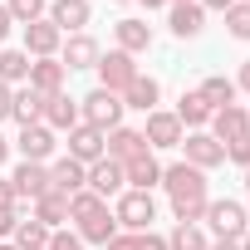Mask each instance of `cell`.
Listing matches in <instances>:
<instances>
[{
    "mask_svg": "<svg viewBox=\"0 0 250 250\" xmlns=\"http://www.w3.org/2000/svg\"><path fill=\"white\" fill-rule=\"evenodd\" d=\"M49 250H83V240H79L74 230H54V235H49Z\"/></svg>",
    "mask_w": 250,
    "mask_h": 250,
    "instance_id": "cell-36",
    "label": "cell"
},
{
    "mask_svg": "<svg viewBox=\"0 0 250 250\" xmlns=\"http://www.w3.org/2000/svg\"><path fill=\"white\" fill-rule=\"evenodd\" d=\"M5 10H10L15 25H35V20L49 15V0H5Z\"/></svg>",
    "mask_w": 250,
    "mask_h": 250,
    "instance_id": "cell-32",
    "label": "cell"
},
{
    "mask_svg": "<svg viewBox=\"0 0 250 250\" xmlns=\"http://www.w3.org/2000/svg\"><path fill=\"white\" fill-rule=\"evenodd\" d=\"M138 5H143V10L152 15V10H167V5H172V0H138Z\"/></svg>",
    "mask_w": 250,
    "mask_h": 250,
    "instance_id": "cell-44",
    "label": "cell"
},
{
    "mask_svg": "<svg viewBox=\"0 0 250 250\" xmlns=\"http://www.w3.org/2000/svg\"><path fill=\"white\" fill-rule=\"evenodd\" d=\"M88 191L93 196H118V191H128V182H123V162H113V157H98L93 167H88Z\"/></svg>",
    "mask_w": 250,
    "mask_h": 250,
    "instance_id": "cell-18",
    "label": "cell"
},
{
    "mask_svg": "<svg viewBox=\"0 0 250 250\" xmlns=\"http://www.w3.org/2000/svg\"><path fill=\"white\" fill-rule=\"evenodd\" d=\"M10 182H15V196H20V206H25V201L35 206L44 191H54V187H49V162H20V167L10 172Z\"/></svg>",
    "mask_w": 250,
    "mask_h": 250,
    "instance_id": "cell-11",
    "label": "cell"
},
{
    "mask_svg": "<svg viewBox=\"0 0 250 250\" xmlns=\"http://www.w3.org/2000/svg\"><path fill=\"white\" fill-rule=\"evenodd\" d=\"M167 30L177 40H196L206 30V10L196 5V0H191V5H167Z\"/></svg>",
    "mask_w": 250,
    "mask_h": 250,
    "instance_id": "cell-22",
    "label": "cell"
},
{
    "mask_svg": "<svg viewBox=\"0 0 250 250\" xmlns=\"http://www.w3.org/2000/svg\"><path fill=\"white\" fill-rule=\"evenodd\" d=\"M79 98H69V93H49L44 98V128L49 133H69V128H79Z\"/></svg>",
    "mask_w": 250,
    "mask_h": 250,
    "instance_id": "cell-19",
    "label": "cell"
},
{
    "mask_svg": "<svg viewBox=\"0 0 250 250\" xmlns=\"http://www.w3.org/2000/svg\"><path fill=\"white\" fill-rule=\"evenodd\" d=\"M10 108H15V88L0 83V123H10Z\"/></svg>",
    "mask_w": 250,
    "mask_h": 250,
    "instance_id": "cell-39",
    "label": "cell"
},
{
    "mask_svg": "<svg viewBox=\"0 0 250 250\" xmlns=\"http://www.w3.org/2000/svg\"><path fill=\"white\" fill-rule=\"evenodd\" d=\"M201 221H206V230H211L216 240H240V235L250 230V216H245V206H240V201H230V196H211Z\"/></svg>",
    "mask_w": 250,
    "mask_h": 250,
    "instance_id": "cell-4",
    "label": "cell"
},
{
    "mask_svg": "<svg viewBox=\"0 0 250 250\" xmlns=\"http://www.w3.org/2000/svg\"><path fill=\"white\" fill-rule=\"evenodd\" d=\"M69 221H74V235L83 245H108L118 235V221H113V206L103 196H93L88 187L69 196Z\"/></svg>",
    "mask_w": 250,
    "mask_h": 250,
    "instance_id": "cell-2",
    "label": "cell"
},
{
    "mask_svg": "<svg viewBox=\"0 0 250 250\" xmlns=\"http://www.w3.org/2000/svg\"><path fill=\"white\" fill-rule=\"evenodd\" d=\"M64 79H69V69H64L59 59H30V79H25V83H30L35 93H44V98H49V93H64Z\"/></svg>",
    "mask_w": 250,
    "mask_h": 250,
    "instance_id": "cell-21",
    "label": "cell"
},
{
    "mask_svg": "<svg viewBox=\"0 0 250 250\" xmlns=\"http://www.w3.org/2000/svg\"><path fill=\"white\" fill-rule=\"evenodd\" d=\"M98 54H103V44H98V40L83 30V35H69V40H64V49H59V64L74 74V69H93V64H98Z\"/></svg>",
    "mask_w": 250,
    "mask_h": 250,
    "instance_id": "cell-16",
    "label": "cell"
},
{
    "mask_svg": "<svg viewBox=\"0 0 250 250\" xmlns=\"http://www.w3.org/2000/svg\"><path fill=\"white\" fill-rule=\"evenodd\" d=\"M138 152H147L143 128H128V123H118L113 133H103V157H113V162H133Z\"/></svg>",
    "mask_w": 250,
    "mask_h": 250,
    "instance_id": "cell-13",
    "label": "cell"
},
{
    "mask_svg": "<svg viewBox=\"0 0 250 250\" xmlns=\"http://www.w3.org/2000/svg\"><path fill=\"white\" fill-rule=\"evenodd\" d=\"M162 103V83L152 79V74H138L128 88H123V108H138V113H152Z\"/></svg>",
    "mask_w": 250,
    "mask_h": 250,
    "instance_id": "cell-24",
    "label": "cell"
},
{
    "mask_svg": "<svg viewBox=\"0 0 250 250\" xmlns=\"http://www.w3.org/2000/svg\"><path fill=\"white\" fill-rule=\"evenodd\" d=\"M245 187H250V167H245Z\"/></svg>",
    "mask_w": 250,
    "mask_h": 250,
    "instance_id": "cell-50",
    "label": "cell"
},
{
    "mask_svg": "<svg viewBox=\"0 0 250 250\" xmlns=\"http://www.w3.org/2000/svg\"><path fill=\"white\" fill-rule=\"evenodd\" d=\"M196 93L206 98L211 113H216V108H230V103H235V79H226V74H206V79L196 83Z\"/></svg>",
    "mask_w": 250,
    "mask_h": 250,
    "instance_id": "cell-27",
    "label": "cell"
},
{
    "mask_svg": "<svg viewBox=\"0 0 250 250\" xmlns=\"http://www.w3.org/2000/svg\"><path fill=\"white\" fill-rule=\"evenodd\" d=\"M206 250H240V240H211Z\"/></svg>",
    "mask_w": 250,
    "mask_h": 250,
    "instance_id": "cell-45",
    "label": "cell"
},
{
    "mask_svg": "<svg viewBox=\"0 0 250 250\" xmlns=\"http://www.w3.org/2000/svg\"><path fill=\"white\" fill-rule=\"evenodd\" d=\"M172 113H177V123H182L187 133H201L206 123H211V108H206V98H201L196 88H187V93L177 98V108H172Z\"/></svg>",
    "mask_w": 250,
    "mask_h": 250,
    "instance_id": "cell-25",
    "label": "cell"
},
{
    "mask_svg": "<svg viewBox=\"0 0 250 250\" xmlns=\"http://www.w3.org/2000/svg\"><path fill=\"white\" fill-rule=\"evenodd\" d=\"M118 5H128V0H118Z\"/></svg>",
    "mask_w": 250,
    "mask_h": 250,
    "instance_id": "cell-51",
    "label": "cell"
},
{
    "mask_svg": "<svg viewBox=\"0 0 250 250\" xmlns=\"http://www.w3.org/2000/svg\"><path fill=\"white\" fill-rule=\"evenodd\" d=\"M240 250H250V230H245V235H240Z\"/></svg>",
    "mask_w": 250,
    "mask_h": 250,
    "instance_id": "cell-47",
    "label": "cell"
},
{
    "mask_svg": "<svg viewBox=\"0 0 250 250\" xmlns=\"http://www.w3.org/2000/svg\"><path fill=\"white\" fill-rule=\"evenodd\" d=\"M206 230L201 226H172L167 230V250H206Z\"/></svg>",
    "mask_w": 250,
    "mask_h": 250,
    "instance_id": "cell-31",
    "label": "cell"
},
{
    "mask_svg": "<svg viewBox=\"0 0 250 250\" xmlns=\"http://www.w3.org/2000/svg\"><path fill=\"white\" fill-rule=\"evenodd\" d=\"M49 187L64 191V196H74V191L88 187V167L74 162V157H59V162H49Z\"/></svg>",
    "mask_w": 250,
    "mask_h": 250,
    "instance_id": "cell-23",
    "label": "cell"
},
{
    "mask_svg": "<svg viewBox=\"0 0 250 250\" xmlns=\"http://www.w3.org/2000/svg\"><path fill=\"white\" fill-rule=\"evenodd\" d=\"M64 157H74V162L93 167V162L103 157V133H98V128H88V123L69 128V152H64Z\"/></svg>",
    "mask_w": 250,
    "mask_h": 250,
    "instance_id": "cell-20",
    "label": "cell"
},
{
    "mask_svg": "<svg viewBox=\"0 0 250 250\" xmlns=\"http://www.w3.org/2000/svg\"><path fill=\"white\" fill-rule=\"evenodd\" d=\"M93 74H98V88H108V93H118V98H123V88H128L143 69H138V59H133V54H123V49H103V54H98V64H93Z\"/></svg>",
    "mask_w": 250,
    "mask_h": 250,
    "instance_id": "cell-5",
    "label": "cell"
},
{
    "mask_svg": "<svg viewBox=\"0 0 250 250\" xmlns=\"http://www.w3.org/2000/svg\"><path fill=\"white\" fill-rule=\"evenodd\" d=\"M0 250H15V245H10V240H0Z\"/></svg>",
    "mask_w": 250,
    "mask_h": 250,
    "instance_id": "cell-48",
    "label": "cell"
},
{
    "mask_svg": "<svg viewBox=\"0 0 250 250\" xmlns=\"http://www.w3.org/2000/svg\"><path fill=\"white\" fill-rule=\"evenodd\" d=\"M172 5H191V0H172Z\"/></svg>",
    "mask_w": 250,
    "mask_h": 250,
    "instance_id": "cell-49",
    "label": "cell"
},
{
    "mask_svg": "<svg viewBox=\"0 0 250 250\" xmlns=\"http://www.w3.org/2000/svg\"><path fill=\"white\" fill-rule=\"evenodd\" d=\"M113 221H118V230H152V221H157V201H152V191H118L113 196Z\"/></svg>",
    "mask_w": 250,
    "mask_h": 250,
    "instance_id": "cell-3",
    "label": "cell"
},
{
    "mask_svg": "<svg viewBox=\"0 0 250 250\" xmlns=\"http://www.w3.org/2000/svg\"><path fill=\"white\" fill-rule=\"evenodd\" d=\"M44 20L69 40V35H83V30H88L93 5H88V0H49V15H44Z\"/></svg>",
    "mask_w": 250,
    "mask_h": 250,
    "instance_id": "cell-9",
    "label": "cell"
},
{
    "mask_svg": "<svg viewBox=\"0 0 250 250\" xmlns=\"http://www.w3.org/2000/svg\"><path fill=\"white\" fill-rule=\"evenodd\" d=\"M162 187H167V201H172L177 226H201L206 201H211L206 172H196V167H187V162H167V167H162Z\"/></svg>",
    "mask_w": 250,
    "mask_h": 250,
    "instance_id": "cell-1",
    "label": "cell"
},
{
    "mask_svg": "<svg viewBox=\"0 0 250 250\" xmlns=\"http://www.w3.org/2000/svg\"><path fill=\"white\" fill-rule=\"evenodd\" d=\"M182 162L196 167V172H216V167H226V147L201 128V133H187L182 138Z\"/></svg>",
    "mask_w": 250,
    "mask_h": 250,
    "instance_id": "cell-8",
    "label": "cell"
},
{
    "mask_svg": "<svg viewBox=\"0 0 250 250\" xmlns=\"http://www.w3.org/2000/svg\"><path fill=\"white\" fill-rule=\"evenodd\" d=\"M35 221L49 226V230H59V226L69 221V196H64V191H44V196L35 201Z\"/></svg>",
    "mask_w": 250,
    "mask_h": 250,
    "instance_id": "cell-28",
    "label": "cell"
},
{
    "mask_svg": "<svg viewBox=\"0 0 250 250\" xmlns=\"http://www.w3.org/2000/svg\"><path fill=\"white\" fill-rule=\"evenodd\" d=\"M226 35L240 40V44H250V5H240V0H235V5L226 10Z\"/></svg>",
    "mask_w": 250,
    "mask_h": 250,
    "instance_id": "cell-33",
    "label": "cell"
},
{
    "mask_svg": "<svg viewBox=\"0 0 250 250\" xmlns=\"http://www.w3.org/2000/svg\"><path fill=\"white\" fill-rule=\"evenodd\" d=\"M240 5H250V0H240Z\"/></svg>",
    "mask_w": 250,
    "mask_h": 250,
    "instance_id": "cell-52",
    "label": "cell"
},
{
    "mask_svg": "<svg viewBox=\"0 0 250 250\" xmlns=\"http://www.w3.org/2000/svg\"><path fill=\"white\" fill-rule=\"evenodd\" d=\"M113 49H123V54H147L152 49V25L143 20V15H123L118 25H113Z\"/></svg>",
    "mask_w": 250,
    "mask_h": 250,
    "instance_id": "cell-10",
    "label": "cell"
},
{
    "mask_svg": "<svg viewBox=\"0 0 250 250\" xmlns=\"http://www.w3.org/2000/svg\"><path fill=\"white\" fill-rule=\"evenodd\" d=\"M10 123H20V128H35V123H44V93H35L30 83H25V88H15Z\"/></svg>",
    "mask_w": 250,
    "mask_h": 250,
    "instance_id": "cell-26",
    "label": "cell"
},
{
    "mask_svg": "<svg viewBox=\"0 0 250 250\" xmlns=\"http://www.w3.org/2000/svg\"><path fill=\"white\" fill-rule=\"evenodd\" d=\"M138 250H167V235H157V230H138Z\"/></svg>",
    "mask_w": 250,
    "mask_h": 250,
    "instance_id": "cell-37",
    "label": "cell"
},
{
    "mask_svg": "<svg viewBox=\"0 0 250 250\" xmlns=\"http://www.w3.org/2000/svg\"><path fill=\"white\" fill-rule=\"evenodd\" d=\"M245 216H250V206H245Z\"/></svg>",
    "mask_w": 250,
    "mask_h": 250,
    "instance_id": "cell-53",
    "label": "cell"
},
{
    "mask_svg": "<svg viewBox=\"0 0 250 250\" xmlns=\"http://www.w3.org/2000/svg\"><path fill=\"white\" fill-rule=\"evenodd\" d=\"M123 182H128L133 191L162 187V162H157V152H138L133 162H123Z\"/></svg>",
    "mask_w": 250,
    "mask_h": 250,
    "instance_id": "cell-17",
    "label": "cell"
},
{
    "mask_svg": "<svg viewBox=\"0 0 250 250\" xmlns=\"http://www.w3.org/2000/svg\"><path fill=\"white\" fill-rule=\"evenodd\" d=\"M245 113H250V108H245Z\"/></svg>",
    "mask_w": 250,
    "mask_h": 250,
    "instance_id": "cell-54",
    "label": "cell"
},
{
    "mask_svg": "<svg viewBox=\"0 0 250 250\" xmlns=\"http://www.w3.org/2000/svg\"><path fill=\"white\" fill-rule=\"evenodd\" d=\"M10 162V138H0V167Z\"/></svg>",
    "mask_w": 250,
    "mask_h": 250,
    "instance_id": "cell-46",
    "label": "cell"
},
{
    "mask_svg": "<svg viewBox=\"0 0 250 250\" xmlns=\"http://www.w3.org/2000/svg\"><path fill=\"white\" fill-rule=\"evenodd\" d=\"M20 221H25V211H20V206H0V240H10Z\"/></svg>",
    "mask_w": 250,
    "mask_h": 250,
    "instance_id": "cell-35",
    "label": "cell"
},
{
    "mask_svg": "<svg viewBox=\"0 0 250 250\" xmlns=\"http://www.w3.org/2000/svg\"><path fill=\"white\" fill-rule=\"evenodd\" d=\"M123 98L118 93H108V88H93L88 98H79V118L88 123V128H98V133H113L118 123H123Z\"/></svg>",
    "mask_w": 250,
    "mask_h": 250,
    "instance_id": "cell-6",
    "label": "cell"
},
{
    "mask_svg": "<svg viewBox=\"0 0 250 250\" xmlns=\"http://www.w3.org/2000/svg\"><path fill=\"white\" fill-rule=\"evenodd\" d=\"M0 206H20V196H15V182L10 177H0ZM25 211V206H20Z\"/></svg>",
    "mask_w": 250,
    "mask_h": 250,
    "instance_id": "cell-40",
    "label": "cell"
},
{
    "mask_svg": "<svg viewBox=\"0 0 250 250\" xmlns=\"http://www.w3.org/2000/svg\"><path fill=\"white\" fill-rule=\"evenodd\" d=\"M15 147H20V157H25V162H49V157H54V147H59V133H49L44 123H35V128H20Z\"/></svg>",
    "mask_w": 250,
    "mask_h": 250,
    "instance_id": "cell-15",
    "label": "cell"
},
{
    "mask_svg": "<svg viewBox=\"0 0 250 250\" xmlns=\"http://www.w3.org/2000/svg\"><path fill=\"white\" fill-rule=\"evenodd\" d=\"M240 88L250 93V59H240V74H235V93H240Z\"/></svg>",
    "mask_w": 250,
    "mask_h": 250,
    "instance_id": "cell-43",
    "label": "cell"
},
{
    "mask_svg": "<svg viewBox=\"0 0 250 250\" xmlns=\"http://www.w3.org/2000/svg\"><path fill=\"white\" fill-rule=\"evenodd\" d=\"M196 5H201V10H206V15H211V10H216V15H226V10H230V5H235V0H196Z\"/></svg>",
    "mask_w": 250,
    "mask_h": 250,
    "instance_id": "cell-42",
    "label": "cell"
},
{
    "mask_svg": "<svg viewBox=\"0 0 250 250\" xmlns=\"http://www.w3.org/2000/svg\"><path fill=\"white\" fill-rule=\"evenodd\" d=\"M20 30H25V54H30V59H59L64 35H59L49 20H35V25H20Z\"/></svg>",
    "mask_w": 250,
    "mask_h": 250,
    "instance_id": "cell-14",
    "label": "cell"
},
{
    "mask_svg": "<svg viewBox=\"0 0 250 250\" xmlns=\"http://www.w3.org/2000/svg\"><path fill=\"white\" fill-rule=\"evenodd\" d=\"M206 133L226 147V143H235V138H245L250 133V113L240 108V103H230V108H216L211 113V123H206Z\"/></svg>",
    "mask_w": 250,
    "mask_h": 250,
    "instance_id": "cell-12",
    "label": "cell"
},
{
    "mask_svg": "<svg viewBox=\"0 0 250 250\" xmlns=\"http://www.w3.org/2000/svg\"><path fill=\"white\" fill-rule=\"evenodd\" d=\"M10 30H15V20H10V10H5V0H0V49H5V40H10Z\"/></svg>",
    "mask_w": 250,
    "mask_h": 250,
    "instance_id": "cell-41",
    "label": "cell"
},
{
    "mask_svg": "<svg viewBox=\"0 0 250 250\" xmlns=\"http://www.w3.org/2000/svg\"><path fill=\"white\" fill-rule=\"evenodd\" d=\"M103 250H138V235H133V230H118V235H113Z\"/></svg>",
    "mask_w": 250,
    "mask_h": 250,
    "instance_id": "cell-38",
    "label": "cell"
},
{
    "mask_svg": "<svg viewBox=\"0 0 250 250\" xmlns=\"http://www.w3.org/2000/svg\"><path fill=\"white\" fill-rule=\"evenodd\" d=\"M25 79H30V54L25 49H0V83H10V88H25Z\"/></svg>",
    "mask_w": 250,
    "mask_h": 250,
    "instance_id": "cell-29",
    "label": "cell"
},
{
    "mask_svg": "<svg viewBox=\"0 0 250 250\" xmlns=\"http://www.w3.org/2000/svg\"><path fill=\"white\" fill-rule=\"evenodd\" d=\"M182 138H187V128L177 123V113H167V108H152L147 113V123H143L147 152H172V147H182Z\"/></svg>",
    "mask_w": 250,
    "mask_h": 250,
    "instance_id": "cell-7",
    "label": "cell"
},
{
    "mask_svg": "<svg viewBox=\"0 0 250 250\" xmlns=\"http://www.w3.org/2000/svg\"><path fill=\"white\" fill-rule=\"evenodd\" d=\"M49 235H54V230H49V226H40V221L30 216V221H20V226H15L10 245H15V250H49Z\"/></svg>",
    "mask_w": 250,
    "mask_h": 250,
    "instance_id": "cell-30",
    "label": "cell"
},
{
    "mask_svg": "<svg viewBox=\"0 0 250 250\" xmlns=\"http://www.w3.org/2000/svg\"><path fill=\"white\" fill-rule=\"evenodd\" d=\"M226 162H235L240 172L250 167V133H245V138H235V143H226Z\"/></svg>",
    "mask_w": 250,
    "mask_h": 250,
    "instance_id": "cell-34",
    "label": "cell"
}]
</instances>
